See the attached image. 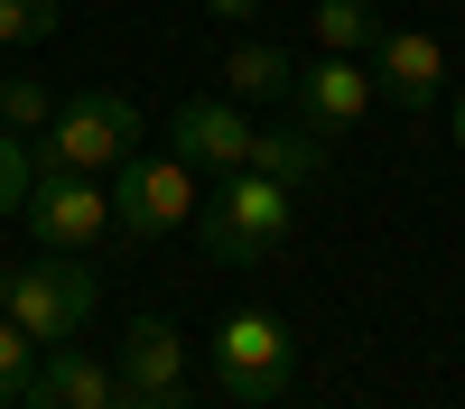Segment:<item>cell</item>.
<instances>
[{"mask_svg": "<svg viewBox=\"0 0 465 409\" xmlns=\"http://www.w3.org/2000/svg\"><path fill=\"white\" fill-rule=\"evenodd\" d=\"M289 223H298V205H289L280 177H261V168H223L214 205L196 214V233H205V260H214V270H261V260L289 242Z\"/></svg>", "mask_w": 465, "mask_h": 409, "instance_id": "cell-1", "label": "cell"}, {"mask_svg": "<svg viewBox=\"0 0 465 409\" xmlns=\"http://www.w3.org/2000/svg\"><path fill=\"white\" fill-rule=\"evenodd\" d=\"M140 140H149V122H140V102H131V93H112V84H94V93H56V122L37 131V168L112 177Z\"/></svg>", "mask_w": 465, "mask_h": 409, "instance_id": "cell-2", "label": "cell"}, {"mask_svg": "<svg viewBox=\"0 0 465 409\" xmlns=\"http://www.w3.org/2000/svg\"><path fill=\"white\" fill-rule=\"evenodd\" d=\"M205 363H214V391L232 409H270V400H289V382H298V345H289V326L270 307H232L214 326Z\"/></svg>", "mask_w": 465, "mask_h": 409, "instance_id": "cell-3", "label": "cell"}, {"mask_svg": "<svg viewBox=\"0 0 465 409\" xmlns=\"http://www.w3.org/2000/svg\"><path fill=\"white\" fill-rule=\"evenodd\" d=\"M94 297H103V288H94V270H84V251H37V260L10 270V326L28 335L37 354H56V345L84 335Z\"/></svg>", "mask_w": 465, "mask_h": 409, "instance_id": "cell-4", "label": "cell"}, {"mask_svg": "<svg viewBox=\"0 0 465 409\" xmlns=\"http://www.w3.org/2000/svg\"><path fill=\"white\" fill-rule=\"evenodd\" d=\"M103 186H112V233L122 242H159L177 223H196V168L177 149H131Z\"/></svg>", "mask_w": 465, "mask_h": 409, "instance_id": "cell-5", "label": "cell"}, {"mask_svg": "<svg viewBox=\"0 0 465 409\" xmlns=\"http://www.w3.org/2000/svg\"><path fill=\"white\" fill-rule=\"evenodd\" d=\"M28 233L47 242V251H94V242H112V186L103 177H65V168H37V186H28Z\"/></svg>", "mask_w": 465, "mask_h": 409, "instance_id": "cell-6", "label": "cell"}, {"mask_svg": "<svg viewBox=\"0 0 465 409\" xmlns=\"http://www.w3.org/2000/svg\"><path fill=\"white\" fill-rule=\"evenodd\" d=\"M363 65H372V93L391 112H438L447 102V47L429 28H381Z\"/></svg>", "mask_w": 465, "mask_h": 409, "instance_id": "cell-7", "label": "cell"}, {"mask_svg": "<svg viewBox=\"0 0 465 409\" xmlns=\"http://www.w3.org/2000/svg\"><path fill=\"white\" fill-rule=\"evenodd\" d=\"M363 112H372V65H363V56H317V65H298V84H289V122H298V131L335 140V131H354Z\"/></svg>", "mask_w": 465, "mask_h": 409, "instance_id": "cell-8", "label": "cell"}, {"mask_svg": "<svg viewBox=\"0 0 465 409\" xmlns=\"http://www.w3.org/2000/svg\"><path fill=\"white\" fill-rule=\"evenodd\" d=\"M168 149H177L196 177H205V168H214V177H223V168H242V159H252V102H232V93H196V102H177V112H168Z\"/></svg>", "mask_w": 465, "mask_h": 409, "instance_id": "cell-9", "label": "cell"}, {"mask_svg": "<svg viewBox=\"0 0 465 409\" xmlns=\"http://www.w3.org/2000/svg\"><path fill=\"white\" fill-rule=\"evenodd\" d=\"M122 400V372L94 363L84 345H56V354H37V382L19 391V409H112Z\"/></svg>", "mask_w": 465, "mask_h": 409, "instance_id": "cell-10", "label": "cell"}, {"mask_svg": "<svg viewBox=\"0 0 465 409\" xmlns=\"http://www.w3.org/2000/svg\"><path fill=\"white\" fill-rule=\"evenodd\" d=\"M122 391H149V400H186V335L168 316H131L122 335Z\"/></svg>", "mask_w": 465, "mask_h": 409, "instance_id": "cell-11", "label": "cell"}, {"mask_svg": "<svg viewBox=\"0 0 465 409\" xmlns=\"http://www.w3.org/2000/svg\"><path fill=\"white\" fill-rule=\"evenodd\" d=\"M242 168H261V177H280L289 196L298 186H317L326 168H335V140H317V131H298V122H280V131H252V159Z\"/></svg>", "mask_w": 465, "mask_h": 409, "instance_id": "cell-12", "label": "cell"}, {"mask_svg": "<svg viewBox=\"0 0 465 409\" xmlns=\"http://www.w3.org/2000/svg\"><path fill=\"white\" fill-rule=\"evenodd\" d=\"M289 84H298V56L270 47V37H242V47L223 56V93L232 102H289Z\"/></svg>", "mask_w": 465, "mask_h": 409, "instance_id": "cell-13", "label": "cell"}, {"mask_svg": "<svg viewBox=\"0 0 465 409\" xmlns=\"http://www.w3.org/2000/svg\"><path fill=\"white\" fill-rule=\"evenodd\" d=\"M307 37H317V56H372L381 10L372 0H317V10H307Z\"/></svg>", "mask_w": 465, "mask_h": 409, "instance_id": "cell-14", "label": "cell"}, {"mask_svg": "<svg viewBox=\"0 0 465 409\" xmlns=\"http://www.w3.org/2000/svg\"><path fill=\"white\" fill-rule=\"evenodd\" d=\"M56 122V84H37V74H10V84H0V131H47Z\"/></svg>", "mask_w": 465, "mask_h": 409, "instance_id": "cell-15", "label": "cell"}, {"mask_svg": "<svg viewBox=\"0 0 465 409\" xmlns=\"http://www.w3.org/2000/svg\"><path fill=\"white\" fill-rule=\"evenodd\" d=\"M28 186H37V149L19 131H0V214H28Z\"/></svg>", "mask_w": 465, "mask_h": 409, "instance_id": "cell-16", "label": "cell"}, {"mask_svg": "<svg viewBox=\"0 0 465 409\" xmlns=\"http://www.w3.org/2000/svg\"><path fill=\"white\" fill-rule=\"evenodd\" d=\"M56 37V0H0V47H37Z\"/></svg>", "mask_w": 465, "mask_h": 409, "instance_id": "cell-17", "label": "cell"}, {"mask_svg": "<svg viewBox=\"0 0 465 409\" xmlns=\"http://www.w3.org/2000/svg\"><path fill=\"white\" fill-rule=\"evenodd\" d=\"M28 382H37V345H28L10 316H0V400H19Z\"/></svg>", "mask_w": 465, "mask_h": 409, "instance_id": "cell-18", "label": "cell"}, {"mask_svg": "<svg viewBox=\"0 0 465 409\" xmlns=\"http://www.w3.org/2000/svg\"><path fill=\"white\" fill-rule=\"evenodd\" d=\"M205 10H214V19H261L270 0H205Z\"/></svg>", "mask_w": 465, "mask_h": 409, "instance_id": "cell-19", "label": "cell"}, {"mask_svg": "<svg viewBox=\"0 0 465 409\" xmlns=\"http://www.w3.org/2000/svg\"><path fill=\"white\" fill-rule=\"evenodd\" d=\"M112 409H186V400H149V391H122Z\"/></svg>", "mask_w": 465, "mask_h": 409, "instance_id": "cell-20", "label": "cell"}, {"mask_svg": "<svg viewBox=\"0 0 465 409\" xmlns=\"http://www.w3.org/2000/svg\"><path fill=\"white\" fill-rule=\"evenodd\" d=\"M447 131H456V149H465V93H447Z\"/></svg>", "mask_w": 465, "mask_h": 409, "instance_id": "cell-21", "label": "cell"}, {"mask_svg": "<svg viewBox=\"0 0 465 409\" xmlns=\"http://www.w3.org/2000/svg\"><path fill=\"white\" fill-rule=\"evenodd\" d=\"M10 270H19V260H0V316H10Z\"/></svg>", "mask_w": 465, "mask_h": 409, "instance_id": "cell-22", "label": "cell"}, {"mask_svg": "<svg viewBox=\"0 0 465 409\" xmlns=\"http://www.w3.org/2000/svg\"><path fill=\"white\" fill-rule=\"evenodd\" d=\"M0 409H10V400H0Z\"/></svg>", "mask_w": 465, "mask_h": 409, "instance_id": "cell-23", "label": "cell"}, {"mask_svg": "<svg viewBox=\"0 0 465 409\" xmlns=\"http://www.w3.org/2000/svg\"><path fill=\"white\" fill-rule=\"evenodd\" d=\"M456 409H465V400H456Z\"/></svg>", "mask_w": 465, "mask_h": 409, "instance_id": "cell-24", "label": "cell"}]
</instances>
